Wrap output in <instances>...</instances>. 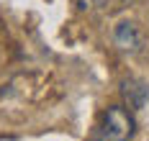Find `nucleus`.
<instances>
[{"label":"nucleus","instance_id":"nucleus-1","mask_svg":"<svg viewBox=\"0 0 149 141\" xmlns=\"http://www.w3.org/2000/svg\"><path fill=\"white\" fill-rule=\"evenodd\" d=\"M134 131H136V121L131 110L123 105H111L95 128L93 141H129L134 136Z\"/></svg>","mask_w":149,"mask_h":141},{"label":"nucleus","instance_id":"nucleus-2","mask_svg":"<svg viewBox=\"0 0 149 141\" xmlns=\"http://www.w3.org/2000/svg\"><path fill=\"white\" fill-rule=\"evenodd\" d=\"M121 95H123L126 105L131 110H139V108H144V103L149 100V85L139 77H129L121 82Z\"/></svg>","mask_w":149,"mask_h":141},{"label":"nucleus","instance_id":"nucleus-3","mask_svg":"<svg viewBox=\"0 0 149 141\" xmlns=\"http://www.w3.org/2000/svg\"><path fill=\"white\" fill-rule=\"evenodd\" d=\"M116 44H118L123 51H139L141 49V33H139V28H136L134 23H129V21H123V23H118L116 26Z\"/></svg>","mask_w":149,"mask_h":141}]
</instances>
